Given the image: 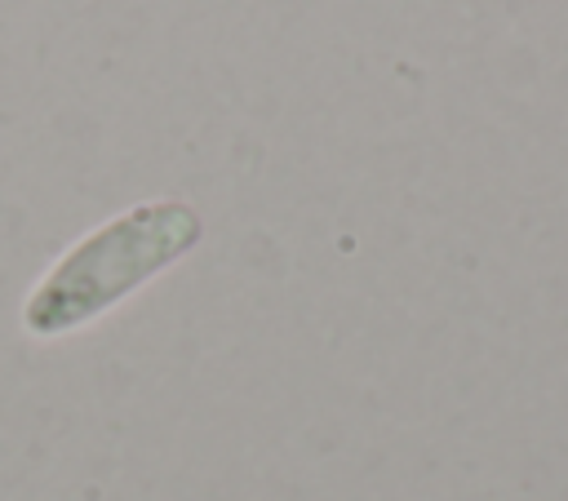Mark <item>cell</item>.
<instances>
[{"instance_id":"cell-1","label":"cell","mask_w":568,"mask_h":501,"mask_svg":"<svg viewBox=\"0 0 568 501\" xmlns=\"http://www.w3.org/2000/svg\"><path fill=\"white\" fill-rule=\"evenodd\" d=\"M200 213L182 200H146L102 222L93 235L71 244L58 266L31 288L22 306L27 333L62 337L98 319L102 310L138 293L151 275L191 253L200 244Z\"/></svg>"}]
</instances>
